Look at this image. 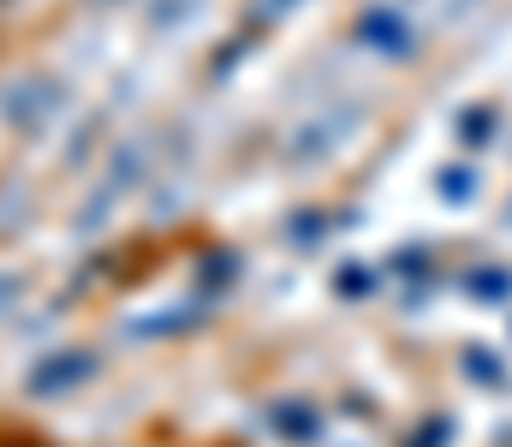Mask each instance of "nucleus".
Returning <instances> with one entry per match:
<instances>
[{"instance_id": "1", "label": "nucleus", "mask_w": 512, "mask_h": 447, "mask_svg": "<svg viewBox=\"0 0 512 447\" xmlns=\"http://www.w3.org/2000/svg\"><path fill=\"white\" fill-rule=\"evenodd\" d=\"M78 376H90V352H60V358H48V364L30 370V394L36 400L66 394V388H78Z\"/></svg>"}, {"instance_id": "2", "label": "nucleus", "mask_w": 512, "mask_h": 447, "mask_svg": "<svg viewBox=\"0 0 512 447\" xmlns=\"http://www.w3.org/2000/svg\"><path fill=\"white\" fill-rule=\"evenodd\" d=\"M0 6H6V0H0Z\"/></svg>"}]
</instances>
